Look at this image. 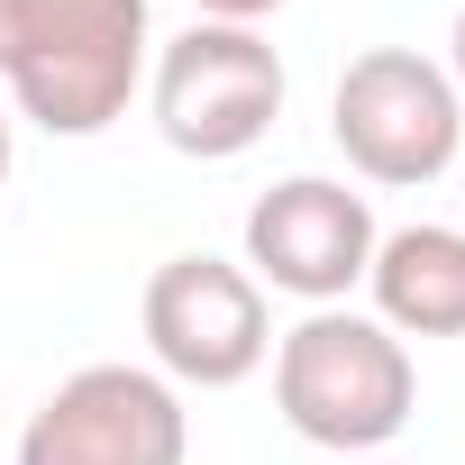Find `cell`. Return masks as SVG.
Wrapping results in <instances>:
<instances>
[{"label":"cell","instance_id":"obj_9","mask_svg":"<svg viewBox=\"0 0 465 465\" xmlns=\"http://www.w3.org/2000/svg\"><path fill=\"white\" fill-rule=\"evenodd\" d=\"M201 19H219V28H256V19H274L283 0H192Z\"/></svg>","mask_w":465,"mask_h":465},{"label":"cell","instance_id":"obj_10","mask_svg":"<svg viewBox=\"0 0 465 465\" xmlns=\"http://www.w3.org/2000/svg\"><path fill=\"white\" fill-rule=\"evenodd\" d=\"M447 83H456V101H465V10H456V28H447Z\"/></svg>","mask_w":465,"mask_h":465},{"label":"cell","instance_id":"obj_2","mask_svg":"<svg viewBox=\"0 0 465 465\" xmlns=\"http://www.w3.org/2000/svg\"><path fill=\"white\" fill-rule=\"evenodd\" d=\"M411 401H420V374H411V347L374 320V311H302L283 338H274V411L292 420V438L329 447V456H374L411 429Z\"/></svg>","mask_w":465,"mask_h":465},{"label":"cell","instance_id":"obj_6","mask_svg":"<svg viewBox=\"0 0 465 465\" xmlns=\"http://www.w3.org/2000/svg\"><path fill=\"white\" fill-rule=\"evenodd\" d=\"M192 411L155 365H83L19 429L10 465H183Z\"/></svg>","mask_w":465,"mask_h":465},{"label":"cell","instance_id":"obj_3","mask_svg":"<svg viewBox=\"0 0 465 465\" xmlns=\"http://www.w3.org/2000/svg\"><path fill=\"white\" fill-rule=\"evenodd\" d=\"M329 137L347 146V164L365 183L420 192L456 164L465 101H456L447 64H429L420 46H365V55H347V74L329 92Z\"/></svg>","mask_w":465,"mask_h":465},{"label":"cell","instance_id":"obj_8","mask_svg":"<svg viewBox=\"0 0 465 465\" xmlns=\"http://www.w3.org/2000/svg\"><path fill=\"white\" fill-rule=\"evenodd\" d=\"M365 292L392 338H465V228H438V219L383 228Z\"/></svg>","mask_w":465,"mask_h":465},{"label":"cell","instance_id":"obj_1","mask_svg":"<svg viewBox=\"0 0 465 465\" xmlns=\"http://www.w3.org/2000/svg\"><path fill=\"white\" fill-rule=\"evenodd\" d=\"M146 64V0H0V92L46 137H101L110 119H128Z\"/></svg>","mask_w":465,"mask_h":465},{"label":"cell","instance_id":"obj_7","mask_svg":"<svg viewBox=\"0 0 465 465\" xmlns=\"http://www.w3.org/2000/svg\"><path fill=\"white\" fill-rule=\"evenodd\" d=\"M374 238L383 228H374L365 192H347L329 173H292V183L256 192V210H247V274L292 292V302H311V311H329V302H347L365 283Z\"/></svg>","mask_w":465,"mask_h":465},{"label":"cell","instance_id":"obj_5","mask_svg":"<svg viewBox=\"0 0 465 465\" xmlns=\"http://www.w3.org/2000/svg\"><path fill=\"white\" fill-rule=\"evenodd\" d=\"M137 329H146V356H155V374L173 392H228L274 356L265 283L247 265H228V256H164L146 274Z\"/></svg>","mask_w":465,"mask_h":465},{"label":"cell","instance_id":"obj_4","mask_svg":"<svg viewBox=\"0 0 465 465\" xmlns=\"http://www.w3.org/2000/svg\"><path fill=\"white\" fill-rule=\"evenodd\" d=\"M146 101H155V137H164L173 155L228 164V155H247V146L283 119V55H274L256 28L192 19L173 46H155Z\"/></svg>","mask_w":465,"mask_h":465},{"label":"cell","instance_id":"obj_11","mask_svg":"<svg viewBox=\"0 0 465 465\" xmlns=\"http://www.w3.org/2000/svg\"><path fill=\"white\" fill-rule=\"evenodd\" d=\"M0 183H10V110H0Z\"/></svg>","mask_w":465,"mask_h":465}]
</instances>
